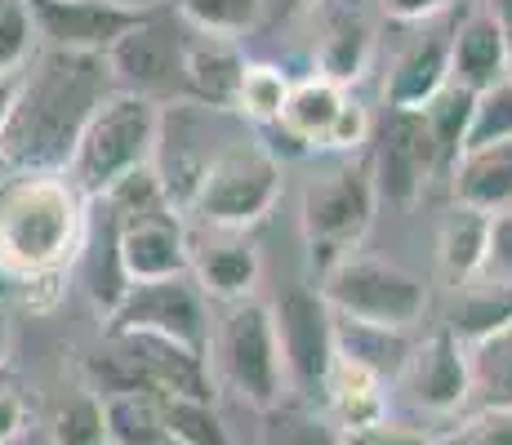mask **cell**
I'll use <instances>...</instances> for the list:
<instances>
[{"instance_id":"obj_1","label":"cell","mask_w":512,"mask_h":445,"mask_svg":"<svg viewBox=\"0 0 512 445\" xmlns=\"http://www.w3.org/2000/svg\"><path fill=\"white\" fill-rule=\"evenodd\" d=\"M116 94L103 54L41 45L18 72L14 107L0 134V161L9 170L63 174L94 112Z\"/></svg>"},{"instance_id":"obj_2","label":"cell","mask_w":512,"mask_h":445,"mask_svg":"<svg viewBox=\"0 0 512 445\" xmlns=\"http://www.w3.org/2000/svg\"><path fill=\"white\" fill-rule=\"evenodd\" d=\"M81 241L85 196L67 174L9 170L0 178V263L9 276H58Z\"/></svg>"},{"instance_id":"obj_3","label":"cell","mask_w":512,"mask_h":445,"mask_svg":"<svg viewBox=\"0 0 512 445\" xmlns=\"http://www.w3.org/2000/svg\"><path fill=\"white\" fill-rule=\"evenodd\" d=\"M156 134H161V107L116 89L94 112V121L85 125L63 174L72 178V187L85 201H103L130 174L152 170Z\"/></svg>"},{"instance_id":"obj_4","label":"cell","mask_w":512,"mask_h":445,"mask_svg":"<svg viewBox=\"0 0 512 445\" xmlns=\"http://www.w3.org/2000/svg\"><path fill=\"white\" fill-rule=\"evenodd\" d=\"M281 201V161L259 138H228L210 156L192 196V219L210 232H245Z\"/></svg>"},{"instance_id":"obj_5","label":"cell","mask_w":512,"mask_h":445,"mask_svg":"<svg viewBox=\"0 0 512 445\" xmlns=\"http://www.w3.org/2000/svg\"><path fill=\"white\" fill-rule=\"evenodd\" d=\"M317 294L339 321L379 325V330H415L428 312V285L415 272L361 250L321 272Z\"/></svg>"},{"instance_id":"obj_6","label":"cell","mask_w":512,"mask_h":445,"mask_svg":"<svg viewBox=\"0 0 512 445\" xmlns=\"http://www.w3.org/2000/svg\"><path fill=\"white\" fill-rule=\"evenodd\" d=\"M210 365H219L223 383L254 410H272L285 392L281 343L272 308L259 299L228 303L210 330Z\"/></svg>"},{"instance_id":"obj_7","label":"cell","mask_w":512,"mask_h":445,"mask_svg":"<svg viewBox=\"0 0 512 445\" xmlns=\"http://www.w3.org/2000/svg\"><path fill=\"white\" fill-rule=\"evenodd\" d=\"M192 27L174 14V5L147 9L134 18V27L107 49V72L121 94L147 98L156 107L183 103V58Z\"/></svg>"},{"instance_id":"obj_8","label":"cell","mask_w":512,"mask_h":445,"mask_svg":"<svg viewBox=\"0 0 512 445\" xmlns=\"http://www.w3.org/2000/svg\"><path fill=\"white\" fill-rule=\"evenodd\" d=\"M374 205H379V192L366 165H343L326 178H312L303 192V241L317 272H330L357 250L374 219Z\"/></svg>"},{"instance_id":"obj_9","label":"cell","mask_w":512,"mask_h":445,"mask_svg":"<svg viewBox=\"0 0 512 445\" xmlns=\"http://www.w3.org/2000/svg\"><path fill=\"white\" fill-rule=\"evenodd\" d=\"M210 299L196 290L192 276L125 285L116 308L107 312V334H156L210 361Z\"/></svg>"},{"instance_id":"obj_10","label":"cell","mask_w":512,"mask_h":445,"mask_svg":"<svg viewBox=\"0 0 512 445\" xmlns=\"http://www.w3.org/2000/svg\"><path fill=\"white\" fill-rule=\"evenodd\" d=\"M272 321H277L285 388L299 392L303 401L326 397L330 370L339 361V334L326 299L317 290H285L272 303Z\"/></svg>"},{"instance_id":"obj_11","label":"cell","mask_w":512,"mask_h":445,"mask_svg":"<svg viewBox=\"0 0 512 445\" xmlns=\"http://www.w3.org/2000/svg\"><path fill=\"white\" fill-rule=\"evenodd\" d=\"M374 192L379 201L415 205L423 187L437 174H446L423 112H388L374 134Z\"/></svg>"},{"instance_id":"obj_12","label":"cell","mask_w":512,"mask_h":445,"mask_svg":"<svg viewBox=\"0 0 512 445\" xmlns=\"http://www.w3.org/2000/svg\"><path fill=\"white\" fill-rule=\"evenodd\" d=\"M27 9L36 23V41L49 49H76V54H107L139 18L112 0H27Z\"/></svg>"},{"instance_id":"obj_13","label":"cell","mask_w":512,"mask_h":445,"mask_svg":"<svg viewBox=\"0 0 512 445\" xmlns=\"http://www.w3.org/2000/svg\"><path fill=\"white\" fill-rule=\"evenodd\" d=\"M401 388L410 392V401L428 414H455L468 405V356L459 348V339L441 325L428 339H415L406 370H401Z\"/></svg>"},{"instance_id":"obj_14","label":"cell","mask_w":512,"mask_h":445,"mask_svg":"<svg viewBox=\"0 0 512 445\" xmlns=\"http://www.w3.org/2000/svg\"><path fill=\"white\" fill-rule=\"evenodd\" d=\"M245 67H250V58H245L241 41L192 32L183 58V103L205 107V112H236Z\"/></svg>"},{"instance_id":"obj_15","label":"cell","mask_w":512,"mask_h":445,"mask_svg":"<svg viewBox=\"0 0 512 445\" xmlns=\"http://www.w3.org/2000/svg\"><path fill=\"white\" fill-rule=\"evenodd\" d=\"M450 85V27H428L397 54L383 76L388 112H423Z\"/></svg>"},{"instance_id":"obj_16","label":"cell","mask_w":512,"mask_h":445,"mask_svg":"<svg viewBox=\"0 0 512 445\" xmlns=\"http://www.w3.org/2000/svg\"><path fill=\"white\" fill-rule=\"evenodd\" d=\"M210 232V227H205ZM259 250L245 241L241 232H210V241H196L192 236V267L187 276L196 281V290L214 303H245L254 299V285H259Z\"/></svg>"},{"instance_id":"obj_17","label":"cell","mask_w":512,"mask_h":445,"mask_svg":"<svg viewBox=\"0 0 512 445\" xmlns=\"http://www.w3.org/2000/svg\"><path fill=\"white\" fill-rule=\"evenodd\" d=\"M508 76L504 36H499L490 9H468L455 27H450V85H464L472 94L499 85Z\"/></svg>"},{"instance_id":"obj_18","label":"cell","mask_w":512,"mask_h":445,"mask_svg":"<svg viewBox=\"0 0 512 445\" xmlns=\"http://www.w3.org/2000/svg\"><path fill=\"white\" fill-rule=\"evenodd\" d=\"M450 192H455V205L481 214L512 210V143L459 152V161L450 165Z\"/></svg>"},{"instance_id":"obj_19","label":"cell","mask_w":512,"mask_h":445,"mask_svg":"<svg viewBox=\"0 0 512 445\" xmlns=\"http://www.w3.org/2000/svg\"><path fill=\"white\" fill-rule=\"evenodd\" d=\"M343 103H348V89L321 81V76L294 81L290 98H285V107H281V121L272 125V130H281L285 143H299V147H308V152H321L330 130H334V121H339Z\"/></svg>"},{"instance_id":"obj_20","label":"cell","mask_w":512,"mask_h":445,"mask_svg":"<svg viewBox=\"0 0 512 445\" xmlns=\"http://www.w3.org/2000/svg\"><path fill=\"white\" fill-rule=\"evenodd\" d=\"M330 405V419L334 428H361V423H374V419H388V383L379 374L361 370L352 361H334L330 370V383H326V397Z\"/></svg>"},{"instance_id":"obj_21","label":"cell","mask_w":512,"mask_h":445,"mask_svg":"<svg viewBox=\"0 0 512 445\" xmlns=\"http://www.w3.org/2000/svg\"><path fill=\"white\" fill-rule=\"evenodd\" d=\"M334 334H339L343 361L379 374L383 383H397L410 352H415L410 330H379V325H357V321H339V316H334Z\"/></svg>"},{"instance_id":"obj_22","label":"cell","mask_w":512,"mask_h":445,"mask_svg":"<svg viewBox=\"0 0 512 445\" xmlns=\"http://www.w3.org/2000/svg\"><path fill=\"white\" fill-rule=\"evenodd\" d=\"M508 325H512V285L486 281V276L459 285V299L446 321V330L459 339V348H472V343L490 339V334L508 330Z\"/></svg>"},{"instance_id":"obj_23","label":"cell","mask_w":512,"mask_h":445,"mask_svg":"<svg viewBox=\"0 0 512 445\" xmlns=\"http://www.w3.org/2000/svg\"><path fill=\"white\" fill-rule=\"evenodd\" d=\"M486 241H490V214L468 210V205H450V210L441 214L437 259L459 285L481 276V267H486Z\"/></svg>"},{"instance_id":"obj_24","label":"cell","mask_w":512,"mask_h":445,"mask_svg":"<svg viewBox=\"0 0 512 445\" xmlns=\"http://www.w3.org/2000/svg\"><path fill=\"white\" fill-rule=\"evenodd\" d=\"M374 54V36L357 14H334L326 36L317 45V76L339 89H348L352 81H361Z\"/></svg>"},{"instance_id":"obj_25","label":"cell","mask_w":512,"mask_h":445,"mask_svg":"<svg viewBox=\"0 0 512 445\" xmlns=\"http://www.w3.org/2000/svg\"><path fill=\"white\" fill-rule=\"evenodd\" d=\"M468 356V405L512 410V325L464 348Z\"/></svg>"},{"instance_id":"obj_26","label":"cell","mask_w":512,"mask_h":445,"mask_svg":"<svg viewBox=\"0 0 512 445\" xmlns=\"http://www.w3.org/2000/svg\"><path fill=\"white\" fill-rule=\"evenodd\" d=\"M103 423H107V445H156L165 437L161 405H156V397H147V392L103 397Z\"/></svg>"},{"instance_id":"obj_27","label":"cell","mask_w":512,"mask_h":445,"mask_svg":"<svg viewBox=\"0 0 512 445\" xmlns=\"http://www.w3.org/2000/svg\"><path fill=\"white\" fill-rule=\"evenodd\" d=\"M170 5L192 32H205V36L241 41L250 27L263 23V0H170Z\"/></svg>"},{"instance_id":"obj_28","label":"cell","mask_w":512,"mask_h":445,"mask_svg":"<svg viewBox=\"0 0 512 445\" xmlns=\"http://www.w3.org/2000/svg\"><path fill=\"white\" fill-rule=\"evenodd\" d=\"M472 103H477L472 89L446 85L428 107H423V121H428L432 138H437V152H441L446 174H450V165L459 161V152H464V138H468V125H472Z\"/></svg>"},{"instance_id":"obj_29","label":"cell","mask_w":512,"mask_h":445,"mask_svg":"<svg viewBox=\"0 0 512 445\" xmlns=\"http://www.w3.org/2000/svg\"><path fill=\"white\" fill-rule=\"evenodd\" d=\"M49 445H107L103 397L90 388L67 392L49 414Z\"/></svg>"},{"instance_id":"obj_30","label":"cell","mask_w":512,"mask_h":445,"mask_svg":"<svg viewBox=\"0 0 512 445\" xmlns=\"http://www.w3.org/2000/svg\"><path fill=\"white\" fill-rule=\"evenodd\" d=\"M294 81L281 72L277 63H250L245 67V81H241V94H236V112L245 121H254L259 130H272L281 121V107L290 98Z\"/></svg>"},{"instance_id":"obj_31","label":"cell","mask_w":512,"mask_h":445,"mask_svg":"<svg viewBox=\"0 0 512 445\" xmlns=\"http://www.w3.org/2000/svg\"><path fill=\"white\" fill-rule=\"evenodd\" d=\"M161 405V428L179 445H228V428L214 414V401H192V397H156Z\"/></svg>"},{"instance_id":"obj_32","label":"cell","mask_w":512,"mask_h":445,"mask_svg":"<svg viewBox=\"0 0 512 445\" xmlns=\"http://www.w3.org/2000/svg\"><path fill=\"white\" fill-rule=\"evenodd\" d=\"M490 143H512V76L481 89L477 103H472V125L464 138V152L490 147Z\"/></svg>"},{"instance_id":"obj_33","label":"cell","mask_w":512,"mask_h":445,"mask_svg":"<svg viewBox=\"0 0 512 445\" xmlns=\"http://www.w3.org/2000/svg\"><path fill=\"white\" fill-rule=\"evenodd\" d=\"M36 54V23L27 0H0V81L18 76Z\"/></svg>"},{"instance_id":"obj_34","label":"cell","mask_w":512,"mask_h":445,"mask_svg":"<svg viewBox=\"0 0 512 445\" xmlns=\"http://www.w3.org/2000/svg\"><path fill=\"white\" fill-rule=\"evenodd\" d=\"M339 445H432V437L419 428H410V423L374 419V423H361V428H343Z\"/></svg>"},{"instance_id":"obj_35","label":"cell","mask_w":512,"mask_h":445,"mask_svg":"<svg viewBox=\"0 0 512 445\" xmlns=\"http://www.w3.org/2000/svg\"><path fill=\"white\" fill-rule=\"evenodd\" d=\"M481 276L512 285V210L490 214V241H486V267H481Z\"/></svg>"},{"instance_id":"obj_36","label":"cell","mask_w":512,"mask_h":445,"mask_svg":"<svg viewBox=\"0 0 512 445\" xmlns=\"http://www.w3.org/2000/svg\"><path fill=\"white\" fill-rule=\"evenodd\" d=\"M366 138H370V116H366V107H361L357 98H348L321 152H357V147L366 143Z\"/></svg>"},{"instance_id":"obj_37","label":"cell","mask_w":512,"mask_h":445,"mask_svg":"<svg viewBox=\"0 0 512 445\" xmlns=\"http://www.w3.org/2000/svg\"><path fill=\"white\" fill-rule=\"evenodd\" d=\"M27 428V397L5 370H0V445H14Z\"/></svg>"},{"instance_id":"obj_38","label":"cell","mask_w":512,"mask_h":445,"mask_svg":"<svg viewBox=\"0 0 512 445\" xmlns=\"http://www.w3.org/2000/svg\"><path fill=\"white\" fill-rule=\"evenodd\" d=\"M464 432L472 445H512V410H477Z\"/></svg>"},{"instance_id":"obj_39","label":"cell","mask_w":512,"mask_h":445,"mask_svg":"<svg viewBox=\"0 0 512 445\" xmlns=\"http://www.w3.org/2000/svg\"><path fill=\"white\" fill-rule=\"evenodd\" d=\"M379 9L392 23H432L437 14L450 9V0H379Z\"/></svg>"},{"instance_id":"obj_40","label":"cell","mask_w":512,"mask_h":445,"mask_svg":"<svg viewBox=\"0 0 512 445\" xmlns=\"http://www.w3.org/2000/svg\"><path fill=\"white\" fill-rule=\"evenodd\" d=\"M285 445H339V428L321 419H299L290 428V437H285Z\"/></svg>"},{"instance_id":"obj_41","label":"cell","mask_w":512,"mask_h":445,"mask_svg":"<svg viewBox=\"0 0 512 445\" xmlns=\"http://www.w3.org/2000/svg\"><path fill=\"white\" fill-rule=\"evenodd\" d=\"M490 18H495L499 36H504V54H508V76H512V0H486Z\"/></svg>"},{"instance_id":"obj_42","label":"cell","mask_w":512,"mask_h":445,"mask_svg":"<svg viewBox=\"0 0 512 445\" xmlns=\"http://www.w3.org/2000/svg\"><path fill=\"white\" fill-rule=\"evenodd\" d=\"M308 5H317V0H263V14L268 18H294L299 9H308Z\"/></svg>"},{"instance_id":"obj_43","label":"cell","mask_w":512,"mask_h":445,"mask_svg":"<svg viewBox=\"0 0 512 445\" xmlns=\"http://www.w3.org/2000/svg\"><path fill=\"white\" fill-rule=\"evenodd\" d=\"M14 85H18V76H9V81H0V134H5L9 107H14Z\"/></svg>"},{"instance_id":"obj_44","label":"cell","mask_w":512,"mask_h":445,"mask_svg":"<svg viewBox=\"0 0 512 445\" xmlns=\"http://www.w3.org/2000/svg\"><path fill=\"white\" fill-rule=\"evenodd\" d=\"M112 5L130 9V14H147V9H161V5H170V0H112Z\"/></svg>"},{"instance_id":"obj_45","label":"cell","mask_w":512,"mask_h":445,"mask_svg":"<svg viewBox=\"0 0 512 445\" xmlns=\"http://www.w3.org/2000/svg\"><path fill=\"white\" fill-rule=\"evenodd\" d=\"M5 356H9V316L0 312V370H5Z\"/></svg>"},{"instance_id":"obj_46","label":"cell","mask_w":512,"mask_h":445,"mask_svg":"<svg viewBox=\"0 0 512 445\" xmlns=\"http://www.w3.org/2000/svg\"><path fill=\"white\" fill-rule=\"evenodd\" d=\"M432 445H472V437L459 428V432H450V437H441V441H432Z\"/></svg>"},{"instance_id":"obj_47","label":"cell","mask_w":512,"mask_h":445,"mask_svg":"<svg viewBox=\"0 0 512 445\" xmlns=\"http://www.w3.org/2000/svg\"><path fill=\"white\" fill-rule=\"evenodd\" d=\"M9 299V272H5V263H0V303Z\"/></svg>"},{"instance_id":"obj_48","label":"cell","mask_w":512,"mask_h":445,"mask_svg":"<svg viewBox=\"0 0 512 445\" xmlns=\"http://www.w3.org/2000/svg\"><path fill=\"white\" fill-rule=\"evenodd\" d=\"M156 445H179V441H170V437H161V441H156Z\"/></svg>"}]
</instances>
